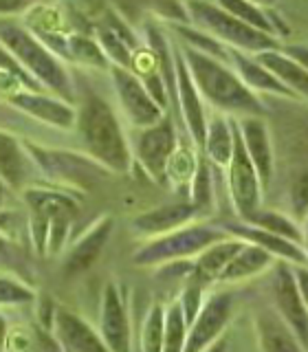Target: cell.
Instances as JSON below:
<instances>
[{
  "instance_id": "ffe728a7",
  "label": "cell",
  "mask_w": 308,
  "mask_h": 352,
  "mask_svg": "<svg viewBox=\"0 0 308 352\" xmlns=\"http://www.w3.org/2000/svg\"><path fill=\"white\" fill-rule=\"evenodd\" d=\"M256 60L269 69L278 80L289 88L293 95H304L308 97V71L300 62H295L293 58H289L284 51H260L256 55Z\"/></svg>"
},
{
  "instance_id": "ac0fdd59",
  "label": "cell",
  "mask_w": 308,
  "mask_h": 352,
  "mask_svg": "<svg viewBox=\"0 0 308 352\" xmlns=\"http://www.w3.org/2000/svg\"><path fill=\"white\" fill-rule=\"evenodd\" d=\"M198 214L194 205H163L159 209H152L148 214H141L132 220V229L141 236H163L168 231H174Z\"/></svg>"
},
{
  "instance_id": "8d00e7d4",
  "label": "cell",
  "mask_w": 308,
  "mask_h": 352,
  "mask_svg": "<svg viewBox=\"0 0 308 352\" xmlns=\"http://www.w3.org/2000/svg\"><path fill=\"white\" fill-rule=\"evenodd\" d=\"M291 205H293V212L306 218L308 214V172H304L302 176H297L293 187H291Z\"/></svg>"
},
{
  "instance_id": "74e56055",
  "label": "cell",
  "mask_w": 308,
  "mask_h": 352,
  "mask_svg": "<svg viewBox=\"0 0 308 352\" xmlns=\"http://www.w3.org/2000/svg\"><path fill=\"white\" fill-rule=\"evenodd\" d=\"M291 269H293L297 291L302 295V302L308 308V264H291Z\"/></svg>"
},
{
  "instance_id": "484cf974",
  "label": "cell",
  "mask_w": 308,
  "mask_h": 352,
  "mask_svg": "<svg viewBox=\"0 0 308 352\" xmlns=\"http://www.w3.org/2000/svg\"><path fill=\"white\" fill-rule=\"evenodd\" d=\"M260 339L262 348L267 350H297L302 348V344L293 335V330L282 324V317H264L260 319Z\"/></svg>"
},
{
  "instance_id": "2e32d148",
  "label": "cell",
  "mask_w": 308,
  "mask_h": 352,
  "mask_svg": "<svg viewBox=\"0 0 308 352\" xmlns=\"http://www.w3.org/2000/svg\"><path fill=\"white\" fill-rule=\"evenodd\" d=\"M53 330H55V339H58V346L62 350L84 352V350L106 348L102 335H97L84 319H80L71 311H66V308H55Z\"/></svg>"
},
{
  "instance_id": "8fae6325",
  "label": "cell",
  "mask_w": 308,
  "mask_h": 352,
  "mask_svg": "<svg viewBox=\"0 0 308 352\" xmlns=\"http://www.w3.org/2000/svg\"><path fill=\"white\" fill-rule=\"evenodd\" d=\"M231 304L234 302H231V295L227 293H214L209 300H205L190 330H187L183 350H203L212 344L229 322Z\"/></svg>"
},
{
  "instance_id": "52a82bcc",
  "label": "cell",
  "mask_w": 308,
  "mask_h": 352,
  "mask_svg": "<svg viewBox=\"0 0 308 352\" xmlns=\"http://www.w3.org/2000/svg\"><path fill=\"white\" fill-rule=\"evenodd\" d=\"M227 183H229L231 203H234L240 220H247L251 214H256L262 185L258 179V172L247 154L245 141L240 137L236 121H234V152H231V159L227 163Z\"/></svg>"
},
{
  "instance_id": "d6986e66",
  "label": "cell",
  "mask_w": 308,
  "mask_h": 352,
  "mask_svg": "<svg viewBox=\"0 0 308 352\" xmlns=\"http://www.w3.org/2000/svg\"><path fill=\"white\" fill-rule=\"evenodd\" d=\"M11 104H16L20 110H25L31 117L42 119L58 128H73L77 119L75 110L69 104L36 93H16L11 97Z\"/></svg>"
},
{
  "instance_id": "ab89813d",
  "label": "cell",
  "mask_w": 308,
  "mask_h": 352,
  "mask_svg": "<svg viewBox=\"0 0 308 352\" xmlns=\"http://www.w3.org/2000/svg\"><path fill=\"white\" fill-rule=\"evenodd\" d=\"M29 3L31 0H0V11H18Z\"/></svg>"
},
{
  "instance_id": "7a4b0ae2",
  "label": "cell",
  "mask_w": 308,
  "mask_h": 352,
  "mask_svg": "<svg viewBox=\"0 0 308 352\" xmlns=\"http://www.w3.org/2000/svg\"><path fill=\"white\" fill-rule=\"evenodd\" d=\"M75 124L80 128L86 150L93 154L95 161L106 165L113 172L128 170L130 163L128 141L124 130H121L115 110L110 108L106 99H102L93 91L84 93Z\"/></svg>"
},
{
  "instance_id": "8992f818",
  "label": "cell",
  "mask_w": 308,
  "mask_h": 352,
  "mask_svg": "<svg viewBox=\"0 0 308 352\" xmlns=\"http://www.w3.org/2000/svg\"><path fill=\"white\" fill-rule=\"evenodd\" d=\"M227 234L223 229H212L205 225H194V227H179L174 231H168L161 238L152 240L150 245L139 249L132 260L143 267H150V264H159V262H172V260H181L187 256H194V253L203 251L209 247L212 242L225 238Z\"/></svg>"
},
{
  "instance_id": "83f0119b",
  "label": "cell",
  "mask_w": 308,
  "mask_h": 352,
  "mask_svg": "<svg viewBox=\"0 0 308 352\" xmlns=\"http://www.w3.org/2000/svg\"><path fill=\"white\" fill-rule=\"evenodd\" d=\"M247 223L258 225V227L267 229V231H273V234L284 236V238H289L293 242H302L300 227H297L293 220H289L286 216H282L278 212H271V209H264V212H260V209H258L256 214H251L247 218Z\"/></svg>"
},
{
  "instance_id": "f546056e",
  "label": "cell",
  "mask_w": 308,
  "mask_h": 352,
  "mask_svg": "<svg viewBox=\"0 0 308 352\" xmlns=\"http://www.w3.org/2000/svg\"><path fill=\"white\" fill-rule=\"evenodd\" d=\"M187 337V322L183 308L179 302L170 304L165 311V335H163V350H183Z\"/></svg>"
},
{
  "instance_id": "1f68e13d",
  "label": "cell",
  "mask_w": 308,
  "mask_h": 352,
  "mask_svg": "<svg viewBox=\"0 0 308 352\" xmlns=\"http://www.w3.org/2000/svg\"><path fill=\"white\" fill-rule=\"evenodd\" d=\"M192 205L203 212L212 205V172H209V159L196 163V172L192 176Z\"/></svg>"
},
{
  "instance_id": "7bdbcfd3",
  "label": "cell",
  "mask_w": 308,
  "mask_h": 352,
  "mask_svg": "<svg viewBox=\"0 0 308 352\" xmlns=\"http://www.w3.org/2000/svg\"><path fill=\"white\" fill-rule=\"evenodd\" d=\"M0 198H3V179H0Z\"/></svg>"
},
{
  "instance_id": "60d3db41",
  "label": "cell",
  "mask_w": 308,
  "mask_h": 352,
  "mask_svg": "<svg viewBox=\"0 0 308 352\" xmlns=\"http://www.w3.org/2000/svg\"><path fill=\"white\" fill-rule=\"evenodd\" d=\"M302 242H304V253H306V262H308V214H306V225H304V234H302Z\"/></svg>"
},
{
  "instance_id": "cb8c5ba5",
  "label": "cell",
  "mask_w": 308,
  "mask_h": 352,
  "mask_svg": "<svg viewBox=\"0 0 308 352\" xmlns=\"http://www.w3.org/2000/svg\"><path fill=\"white\" fill-rule=\"evenodd\" d=\"M203 146L209 161L214 165H220V168H227L231 152H234V121H227L225 117H214L207 124Z\"/></svg>"
},
{
  "instance_id": "f1b7e54d",
  "label": "cell",
  "mask_w": 308,
  "mask_h": 352,
  "mask_svg": "<svg viewBox=\"0 0 308 352\" xmlns=\"http://www.w3.org/2000/svg\"><path fill=\"white\" fill-rule=\"evenodd\" d=\"M196 154L192 152V148L187 146H176L174 152L170 154L168 165H165V176L176 185H185V183H192V176L196 172Z\"/></svg>"
},
{
  "instance_id": "9a60e30c",
  "label": "cell",
  "mask_w": 308,
  "mask_h": 352,
  "mask_svg": "<svg viewBox=\"0 0 308 352\" xmlns=\"http://www.w3.org/2000/svg\"><path fill=\"white\" fill-rule=\"evenodd\" d=\"M240 137L245 141L247 154L258 172L260 185L267 187L273 176V150L269 141V130L264 126L260 115H245L242 121H236Z\"/></svg>"
},
{
  "instance_id": "277c9868",
  "label": "cell",
  "mask_w": 308,
  "mask_h": 352,
  "mask_svg": "<svg viewBox=\"0 0 308 352\" xmlns=\"http://www.w3.org/2000/svg\"><path fill=\"white\" fill-rule=\"evenodd\" d=\"M185 7L194 25H198L201 31L209 33L212 38L227 42V47L231 44V47H236L238 51H253V53L278 49V42H275L273 36L249 27L247 22L227 14V11L223 7H218L216 3L187 0Z\"/></svg>"
},
{
  "instance_id": "6da1fadb",
  "label": "cell",
  "mask_w": 308,
  "mask_h": 352,
  "mask_svg": "<svg viewBox=\"0 0 308 352\" xmlns=\"http://www.w3.org/2000/svg\"><path fill=\"white\" fill-rule=\"evenodd\" d=\"M179 51L187 69H190L198 93L209 104H214L220 110H227V113L262 115V104L258 102V97L227 64L190 47V44L181 47Z\"/></svg>"
},
{
  "instance_id": "d590c367",
  "label": "cell",
  "mask_w": 308,
  "mask_h": 352,
  "mask_svg": "<svg viewBox=\"0 0 308 352\" xmlns=\"http://www.w3.org/2000/svg\"><path fill=\"white\" fill-rule=\"evenodd\" d=\"M102 44H104V51L117 62V66H126V69H130L132 53L128 51L121 36H117L113 31H102Z\"/></svg>"
},
{
  "instance_id": "e575fe53",
  "label": "cell",
  "mask_w": 308,
  "mask_h": 352,
  "mask_svg": "<svg viewBox=\"0 0 308 352\" xmlns=\"http://www.w3.org/2000/svg\"><path fill=\"white\" fill-rule=\"evenodd\" d=\"M181 308H183V315H185V322H187V328L192 326V322L196 319L198 311H201L203 306V284L192 280L190 284L185 286L183 291V297H181Z\"/></svg>"
},
{
  "instance_id": "7c38bea8",
  "label": "cell",
  "mask_w": 308,
  "mask_h": 352,
  "mask_svg": "<svg viewBox=\"0 0 308 352\" xmlns=\"http://www.w3.org/2000/svg\"><path fill=\"white\" fill-rule=\"evenodd\" d=\"M220 227H223V231L227 236L231 234V236H236L245 242H251V245H258L262 249H267L271 256H278V258L291 262V264H308L306 253H304L300 242H293L284 236L273 234V231H267L258 225H251V223H247V220H240V223L238 220H223Z\"/></svg>"
},
{
  "instance_id": "5b68a950",
  "label": "cell",
  "mask_w": 308,
  "mask_h": 352,
  "mask_svg": "<svg viewBox=\"0 0 308 352\" xmlns=\"http://www.w3.org/2000/svg\"><path fill=\"white\" fill-rule=\"evenodd\" d=\"M27 203L33 216V240L40 251L49 249L58 253L69 234L71 218L75 216L77 207L69 196L31 190L27 192Z\"/></svg>"
},
{
  "instance_id": "d6a6232c",
  "label": "cell",
  "mask_w": 308,
  "mask_h": 352,
  "mask_svg": "<svg viewBox=\"0 0 308 352\" xmlns=\"http://www.w3.org/2000/svg\"><path fill=\"white\" fill-rule=\"evenodd\" d=\"M69 51L71 58L80 60L88 66H106V53L99 49L93 40L82 38V36H71L69 40Z\"/></svg>"
},
{
  "instance_id": "e0dca14e",
  "label": "cell",
  "mask_w": 308,
  "mask_h": 352,
  "mask_svg": "<svg viewBox=\"0 0 308 352\" xmlns=\"http://www.w3.org/2000/svg\"><path fill=\"white\" fill-rule=\"evenodd\" d=\"M110 234H113V218L104 216L99 218V223L91 227V231L77 242L73 251L64 260V273L66 275H80L86 269L93 267V262L102 253L104 245L108 242Z\"/></svg>"
},
{
  "instance_id": "4316f807",
  "label": "cell",
  "mask_w": 308,
  "mask_h": 352,
  "mask_svg": "<svg viewBox=\"0 0 308 352\" xmlns=\"http://www.w3.org/2000/svg\"><path fill=\"white\" fill-rule=\"evenodd\" d=\"M216 5L223 7L227 14L236 16L238 20L247 22L249 27L269 33V36H275V27L271 18L258 5H253V0H216Z\"/></svg>"
},
{
  "instance_id": "4fadbf2b",
  "label": "cell",
  "mask_w": 308,
  "mask_h": 352,
  "mask_svg": "<svg viewBox=\"0 0 308 352\" xmlns=\"http://www.w3.org/2000/svg\"><path fill=\"white\" fill-rule=\"evenodd\" d=\"M174 69H176V97H179V106L183 119L187 124V130H190L192 139L203 146L205 141V132H207V119H205V110L201 104V93L190 75V69L183 60L181 51L174 53Z\"/></svg>"
},
{
  "instance_id": "b9f144b4",
  "label": "cell",
  "mask_w": 308,
  "mask_h": 352,
  "mask_svg": "<svg viewBox=\"0 0 308 352\" xmlns=\"http://www.w3.org/2000/svg\"><path fill=\"white\" fill-rule=\"evenodd\" d=\"M5 337H7V324H5V317L0 315V348L5 346Z\"/></svg>"
},
{
  "instance_id": "ba28073f",
  "label": "cell",
  "mask_w": 308,
  "mask_h": 352,
  "mask_svg": "<svg viewBox=\"0 0 308 352\" xmlns=\"http://www.w3.org/2000/svg\"><path fill=\"white\" fill-rule=\"evenodd\" d=\"M113 84L119 97V104L124 108L126 117L132 126L146 128L157 124L163 117V106L154 99L143 82L126 66H115L113 69Z\"/></svg>"
},
{
  "instance_id": "f35d334b",
  "label": "cell",
  "mask_w": 308,
  "mask_h": 352,
  "mask_svg": "<svg viewBox=\"0 0 308 352\" xmlns=\"http://www.w3.org/2000/svg\"><path fill=\"white\" fill-rule=\"evenodd\" d=\"M284 53L289 55V58H293L295 62H300L308 71V47H289V49H284Z\"/></svg>"
},
{
  "instance_id": "603a6c76",
  "label": "cell",
  "mask_w": 308,
  "mask_h": 352,
  "mask_svg": "<svg viewBox=\"0 0 308 352\" xmlns=\"http://www.w3.org/2000/svg\"><path fill=\"white\" fill-rule=\"evenodd\" d=\"M273 262V256L258 245H251L245 242L234 258L227 262V267L220 271L218 282H238V280H247L264 271Z\"/></svg>"
},
{
  "instance_id": "5bb4252c",
  "label": "cell",
  "mask_w": 308,
  "mask_h": 352,
  "mask_svg": "<svg viewBox=\"0 0 308 352\" xmlns=\"http://www.w3.org/2000/svg\"><path fill=\"white\" fill-rule=\"evenodd\" d=\"M102 339L106 348L115 352H124L130 348V319L126 304L115 284H108L102 297Z\"/></svg>"
},
{
  "instance_id": "d4e9b609",
  "label": "cell",
  "mask_w": 308,
  "mask_h": 352,
  "mask_svg": "<svg viewBox=\"0 0 308 352\" xmlns=\"http://www.w3.org/2000/svg\"><path fill=\"white\" fill-rule=\"evenodd\" d=\"M25 176V157L16 137L0 130V179L9 185H18Z\"/></svg>"
},
{
  "instance_id": "44dd1931",
  "label": "cell",
  "mask_w": 308,
  "mask_h": 352,
  "mask_svg": "<svg viewBox=\"0 0 308 352\" xmlns=\"http://www.w3.org/2000/svg\"><path fill=\"white\" fill-rule=\"evenodd\" d=\"M245 245V240L240 238H231V240H216L203 251H198V260L194 262V280L196 282H214L218 280L220 271L227 267V262L238 253V249Z\"/></svg>"
},
{
  "instance_id": "9c48e42d",
  "label": "cell",
  "mask_w": 308,
  "mask_h": 352,
  "mask_svg": "<svg viewBox=\"0 0 308 352\" xmlns=\"http://www.w3.org/2000/svg\"><path fill=\"white\" fill-rule=\"evenodd\" d=\"M176 148V130L170 117H161L157 124L139 128L135 139V157L152 179H165V165Z\"/></svg>"
},
{
  "instance_id": "836d02e7",
  "label": "cell",
  "mask_w": 308,
  "mask_h": 352,
  "mask_svg": "<svg viewBox=\"0 0 308 352\" xmlns=\"http://www.w3.org/2000/svg\"><path fill=\"white\" fill-rule=\"evenodd\" d=\"M33 297H36V293H33L29 286H25L14 278L0 275V306L27 304V302H33Z\"/></svg>"
},
{
  "instance_id": "7402d4cb",
  "label": "cell",
  "mask_w": 308,
  "mask_h": 352,
  "mask_svg": "<svg viewBox=\"0 0 308 352\" xmlns=\"http://www.w3.org/2000/svg\"><path fill=\"white\" fill-rule=\"evenodd\" d=\"M229 60L234 62L236 71H238V77L251 88V91L256 88V91H267V93H273V95L295 97L269 69H264V66L258 60L247 58V55L242 53V51L229 49Z\"/></svg>"
},
{
  "instance_id": "30bf717a",
  "label": "cell",
  "mask_w": 308,
  "mask_h": 352,
  "mask_svg": "<svg viewBox=\"0 0 308 352\" xmlns=\"http://www.w3.org/2000/svg\"><path fill=\"white\" fill-rule=\"evenodd\" d=\"M273 300L278 306L280 317L293 330L302 346H308V308L302 302L293 278L291 262H280L273 271Z\"/></svg>"
},
{
  "instance_id": "3957f363",
  "label": "cell",
  "mask_w": 308,
  "mask_h": 352,
  "mask_svg": "<svg viewBox=\"0 0 308 352\" xmlns=\"http://www.w3.org/2000/svg\"><path fill=\"white\" fill-rule=\"evenodd\" d=\"M0 42L25 66L27 73L33 75V80L44 84L55 93H60L62 97L71 99L73 93H71L69 75L64 73L58 60L53 58V53L49 49H44L27 29H22L11 20L0 18Z\"/></svg>"
},
{
  "instance_id": "4dcf8cb0",
  "label": "cell",
  "mask_w": 308,
  "mask_h": 352,
  "mask_svg": "<svg viewBox=\"0 0 308 352\" xmlns=\"http://www.w3.org/2000/svg\"><path fill=\"white\" fill-rule=\"evenodd\" d=\"M163 335H165V311L161 304H154L143 324V333L139 346L148 352H159L163 350Z\"/></svg>"
}]
</instances>
